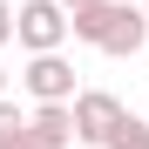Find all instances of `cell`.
<instances>
[{"instance_id":"obj_1","label":"cell","mask_w":149,"mask_h":149,"mask_svg":"<svg viewBox=\"0 0 149 149\" xmlns=\"http://www.w3.org/2000/svg\"><path fill=\"white\" fill-rule=\"evenodd\" d=\"M14 34H20V47L41 61V54H61V41L74 34V20H68V7H61V0H27Z\"/></svg>"},{"instance_id":"obj_2","label":"cell","mask_w":149,"mask_h":149,"mask_svg":"<svg viewBox=\"0 0 149 149\" xmlns=\"http://www.w3.org/2000/svg\"><path fill=\"white\" fill-rule=\"evenodd\" d=\"M122 102L109 88H81V102H74V129H81V142H95V149H109L115 136H122Z\"/></svg>"},{"instance_id":"obj_3","label":"cell","mask_w":149,"mask_h":149,"mask_svg":"<svg viewBox=\"0 0 149 149\" xmlns=\"http://www.w3.org/2000/svg\"><path fill=\"white\" fill-rule=\"evenodd\" d=\"M20 88H27L41 109H54V102H81V95H74V68H68L61 54H41V61H27V68H20Z\"/></svg>"},{"instance_id":"obj_4","label":"cell","mask_w":149,"mask_h":149,"mask_svg":"<svg viewBox=\"0 0 149 149\" xmlns=\"http://www.w3.org/2000/svg\"><path fill=\"white\" fill-rule=\"evenodd\" d=\"M34 142H41V149H68V142H81V129H74V102L34 109Z\"/></svg>"},{"instance_id":"obj_5","label":"cell","mask_w":149,"mask_h":149,"mask_svg":"<svg viewBox=\"0 0 149 149\" xmlns=\"http://www.w3.org/2000/svg\"><path fill=\"white\" fill-rule=\"evenodd\" d=\"M142 41H149V14L142 7H122L115 27H109V41H102V54H142Z\"/></svg>"},{"instance_id":"obj_6","label":"cell","mask_w":149,"mask_h":149,"mask_svg":"<svg viewBox=\"0 0 149 149\" xmlns=\"http://www.w3.org/2000/svg\"><path fill=\"white\" fill-rule=\"evenodd\" d=\"M115 14H122V0H102V7H81V14H68V20H74V41L102 47V41H109V27H115Z\"/></svg>"},{"instance_id":"obj_7","label":"cell","mask_w":149,"mask_h":149,"mask_svg":"<svg viewBox=\"0 0 149 149\" xmlns=\"http://www.w3.org/2000/svg\"><path fill=\"white\" fill-rule=\"evenodd\" d=\"M27 129H34V115H20L14 102H0V149H20V142H27Z\"/></svg>"},{"instance_id":"obj_8","label":"cell","mask_w":149,"mask_h":149,"mask_svg":"<svg viewBox=\"0 0 149 149\" xmlns=\"http://www.w3.org/2000/svg\"><path fill=\"white\" fill-rule=\"evenodd\" d=\"M109 149H149V122H122V136Z\"/></svg>"},{"instance_id":"obj_9","label":"cell","mask_w":149,"mask_h":149,"mask_svg":"<svg viewBox=\"0 0 149 149\" xmlns=\"http://www.w3.org/2000/svg\"><path fill=\"white\" fill-rule=\"evenodd\" d=\"M14 27H20V14L7 7V0H0V41H14Z\"/></svg>"},{"instance_id":"obj_10","label":"cell","mask_w":149,"mask_h":149,"mask_svg":"<svg viewBox=\"0 0 149 149\" xmlns=\"http://www.w3.org/2000/svg\"><path fill=\"white\" fill-rule=\"evenodd\" d=\"M61 7H68V14H81V7H102V0H61Z\"/></svg>"},{"instance_id":"obj_11","label":"cell","mask_w":149,"mask_h":149,"mask_svg":"<svg viewBox=\"0 0 149 149\" xmlns=\"http://www.w3.org/2000/svg\"><path fill=\"white\" fill-rule=\"evenodd\" d=\"M0 102H7V68H0Z\"/></svg>"},{"instance_id":"obj_12","label":"cell","mask_w":149,"mask_h":149,"mask_svg":"<svg viewBox=\"0 0 149 149\" xmlns=\"http://www.w3.org/2000/svg\"><path fill=\"white\" fill-rule=\"evenodd\" d=\"M20 149H41V142H34V129H27V142H20Z\"/></svg>"},{"instance_id":"obj_13","label":"cell","mask_w":149,"mask_h":149,"mask_svg":"<svg viewBox=\"0 0 149 149\" xmlns=\"http://www.w3.org/2000/svg\"><path fill=\"white\" fill-rule=\"evenodd\" d=\"M142 14H149V0H142Z\"/></svg>"},{"instance_id":"obj_14","label":"cell","mask_w":149,"mask_h":149,"mask_svg":"<svg viewBox=\"0 0 149 149\" xmlns=\"http://www.w3.org/2000/svg\"><path fill=\"white\" fill-rule=\"evenodd\" d=\"M142 122H149V115H142Z\"/></svg>"}]
</instances>
